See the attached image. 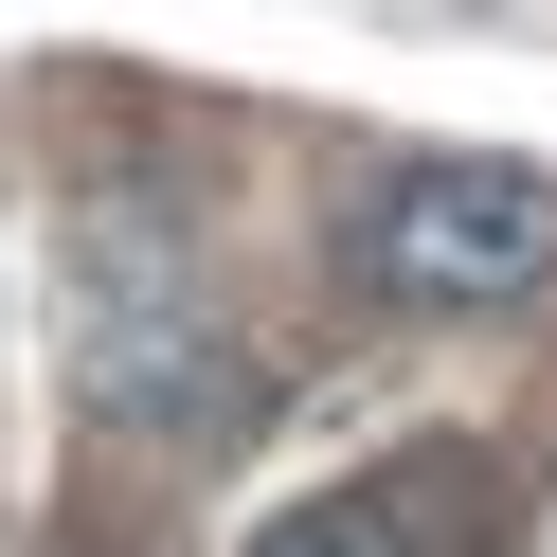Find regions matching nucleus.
<instances>
[{
	"instance_id": "1",
	"label": "nucleus",
	"mask_w": 557,
	"mask_h": 557,
	"mask_svg": "<svg viewBox=\"0 0 557 557\" xmlns=\"http://www.w3.org/2000/svg\"><path fill=\"white\" fill-rule=\"evenodd\" d=\"M54 377H73L90 432H145V449H198L252 413V342H234L198 234L126 181H90L54 216Z\"/></svg>"
},
{
	"instance_id": "2",
	"label": "nucleus",
	"mask_w": 557,
	"mask_h": 557,
	"mask_svg": "<svg viewBox=\"0 0 557 557\" xmlns=\"http://www.w3.org/2000/svg\"><path fill=\"white\" fill-rule=\"evenodd\" d=\"M342 270L413 324H468V306H540L557 288V162H504V145H432L396 181H360L342 216Z\"/></svg>"
},
{
	"instance_id": "3",
	"label": "nucleus",
	"mask_w": 557,
	"mask_h": 557,
	"mask_svg": "<svg viewBox=\"0 0 557 557\" xmlns=\"http://www.w3.org/2000/svg\"><path fill=\"white\" fill-rule=\"evenodd\" d=\"M468 540H504V468L485 449H396V468L270 521V557H468Z\"/></svg>"
}]
</instances>
